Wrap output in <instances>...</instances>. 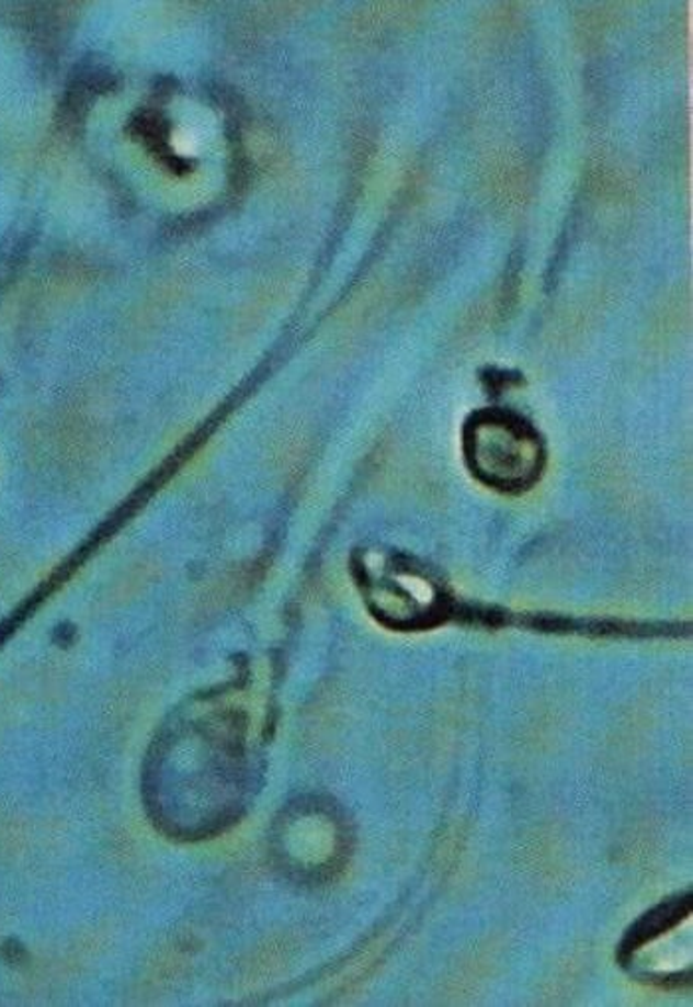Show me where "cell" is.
Returning a JSON list of instances; mask_svg holds the SVG:
<instances>
[{
	"instance_id": "1",
	"label": "cell",
	"mask_w": 693,
	"mask_h": 1007,
	"mask_svg": "<svg viewBox=\"0 0 693 1007\" xmlns=\"http://www.w3.org/2000/svg\"><path fill=\"white\" fill-rule=\"evenodd\" d=\"M464 449L472 471L505 490L530 484L543 463L539 434L508 411L474 415L466 425Z\"/></svg>"
},
{
	"instance_id": "2",
	"label": "cell",
	"mask_w": 693,
	"mask_h": 1007,
	"mask_svg": "<svg viewBox=\"0 0 693 1007\" xmlns=\"http://www.w3.org/2000/svg\"><path fill=\"white\" fill-rule=\"evenodd\" d=\"M113 86H115V76L105 66H100L93 60H83L78 66V70L72 73L66 100L61 103V114L66 117V122L72 124L76 120H80L90 110L93 100Z\"/></svg>"
},
{
	"instance_id": "3",
	"label": "cell",
	"mask_w": 693,
	"mask_h": 1007,
	"mask_svg": "<svg viewBox=\"0 0 693 1007\" xmlns=\"http://www.w3.org/2000/svg\"><path fill=\"white\" fill-rule=\"evenodd\" d=\"M135 134H139V137L144 139L147 147L163 157L167 165L174 169V171H183L186 169V161L179 159L177 155L169 149V144H167V122L159 114H151V112H145V114L139 115L135 120Z\"/></svg>"
},
{
	"instance_id": "4",
	"label": "cell",
	"mask_w": 693,
	"mask_h": 1007,
	"mask_svg": "<svg viewBox=\"0 0 693 1007\" xmlns=\"http://www.w3.org/2000/svg\"><path fill=\"white\" fill-rule=\"evenodd\" d=\"M31 230L21 228V230H11L2 240L0 245V288L14 280L16 272L21 270L24 257L31 248Z\"/></svg>"
}]
</instances>
